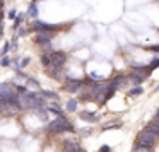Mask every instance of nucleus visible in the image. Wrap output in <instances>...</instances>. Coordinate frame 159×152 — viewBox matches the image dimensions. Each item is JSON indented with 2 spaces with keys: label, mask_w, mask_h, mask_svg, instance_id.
<instances>
[{
  "label": "nucleus",
  "mask_w": 159,
  "mask_h": 152,
  "mask_svg": "<svg viewBox=\"0 0 159 152\" xmlns=\"http://www.w3.org/2000/svg\"><path fill=\"white\" fill-rule=\"evenodd\" d=\"M46 132H52V133H63V132H74V127L69 123L67 118H63L62 114H58L57 120H53L52 123L46 125Z\"/></svg>",
  "instance_id": "f257e3e1"
},
{
  "label": "nucleus",
  "mask_w": 159,
  "mask_h": 152,
  "mask_svg": "<svg viewBox=\"0 0 159 152\" xmlns=\"http://www.w3.org/2000/svg\"><path fill=\"white\" fill-rule=\"evenodd\" d=\"M156 135L152 133L149 128H145L144 132H140V135H139V149H144V150H149V149L154 145L156 142Z\"/></svg>",
  "instance_id": "f03ea898"
},
{
  "label": "nucleus",
  "mask_w": 159,
  "mask_h": 152,
  "mask_svg": "<svg viewBox=\"0 0 159 152\" xmlns=\"http://www.w3.org/2000/svg\"><path fill=\"white\" fill-rule=\"evenodd\" d=\"M67 55L63 51H52L50 53V67L52 69H62L65 63Z\"/></svg>",
  "instance_id": "7ed1b4c3"
},
{
  "label": "nucleus",
  "mask_w": 159,
  "mask_h": 152,
  "mask_svg": "<svg viewBox=\"0 0 159 152\" xmlns=\"http://www.w3.org/2000/svg\"><path fill=\"white\" fill-rule=\"evenodd\" d=\"M16 87L12 86V84H0V97L2 99H9V97H12V96H16Z\"/></svg>",
  "instance_id": "20e7f679"
},
{
  "label": "nucleus",
  "mask_w": 159,
  "mask_h": 152,
  "mask_svg": "<svg viewBox=\"0 0 159 152\" xmlns=\"http://www.w3.org/2000/svg\"><path fill=\"white\" fill-rule=\"evenodd\" d=\"M33 29L34 31H58L60 26H53V24H46V22H41V21H34L33 22Z\"/></svg>",
  "instance_id": "39448f33"
},
{
  "label": "nucleus",
  "mask_w": 159,
  "mask_h": 152,
  "mask_svg": "<svg viewBox=\"0 0 159 152\" xmlns=\"http://www.w3.org/2000/svg\"><path fill=\"white\" fill-rule=\"evenodd\" d=\"M52 38H53V31H36V43H39V45L50 43Z\"/></svg>",
  "instance_id": "423d86ee"
},
{
  "label": "nucleus",
  "mask_w": 159,
  "mask_h": 152,
  "mask_svg": "<svg viewBox=\"0 0 159 152\" xmlns=\"http://www.w3.org/2000/svg\"><path fill=\"white\" fill-rule=\"evenodd\" d=\"M80 86H82V82L80 80H69V82L65 84V89L69 91V92H77V91L80 89Z\"/></svg>",
  "instance_id": "0eeeda50"
},
{
  "label": "nucleus",
  "mask_w": 159,
  "mask_h": 152,
  "mask_svg": "<svg viewBox=\"0 0 159 152\" xmlns=\"http://www.w3.org/2000/svg\"><path fill=\"white\" fill-rule=\"evenodd\" d=\"M80 118L86 121H91V123H94V121H98V116L93 113H87V111H84V113H80Z\"/></svg>",
  "instance_id": "6e6552de"
},
{
  "label": "nucleus",
  "mask_w": 159,
  "mask_h": 152,
  "mask_svg": "<svg viewBox=\"0 0 159 152\" xmlns=\"http://www.w3.org/2000/svg\"><path fill=\"white\" fill-rule=\"evenodd\" d=\"M65 152H79V145L74 142H65Z\"/></svg>",
  "instance_id": "1a4fd4ad"
},
{
  "label": "nucleus",
  "mask_w": 159,
  "mask_h": 152,
  "mask_svg": "<svg viewBox=\"0 0 159 152\" xmlns=\"http://www.w3.org/2000/svg\"><path fill=\"white\" fill-rule=\"evenodd\" d=\"M28 16H29V17H33V19L38 17V7H36V4H31V5H29V9H28Z\"/></svg>",
  "instance_id": "9d476101"
},
{
  "label": "nucleus",
  "mask_w": 159,
  "mask_h": 152,
  "mask_svg": "<svg viewBox=\"0 0 159 152\" xmlns=\"http://www.w3.org/2000/svg\"><path fill=\"white\" fill-rule=\"evenodd\" d=\"M123 82H125V77H123V75H116V77H115V79L111 80L110 84H113L115 87H120V86H121V84H123Z\"/></svg>",
  "instance_id": "9b49d317"
},
{
  "label": "nucleus",
  "mask_w": 159,
  "mask_h": 152,
  "mask_svg": "<svg viewBox=\"0 0 159 152\" xmlns=\"http://www.w3.org/2000/svg\"><path fill=\"white\" fill-rule=\"evenodd\" d=\"M43 97H48V99H53V101H58V99H60V96H58V94L50 92V91H45V92H43Z\"/></svg>",
  "instance_id": "f8f14e48"
},
{
  "label": "nucleus",
  "mask_w": 159,
  "mask_h": 152,
  "mask_svg": "<svg viewBox=\"0 0 159 152\" xmlns=\"http://www.w3.org/2000/svg\"><path fill=\"white\" fill-rule=\"evenodd\" d=\"M22 21H24V14H19V16H16V17H14V29H17L19 26L22 24Z\"/></svg>",
  "instance_id": "ddd939ff"
},
{
  "label": "nucleus",
  "mask_w": 159,
  "mask_h": 152,
  "mask_svg": "<svg viewBox=\"0 0 159 152\" xmlns=\"http://www.w3.org/2000/svg\"><path fill=\"white\" fill-rule=\"evenodd\" d=\"M149 130H151L152 132V133H154L156 135V137H159V125L157 123H156V121H154V123H151V125H149Z\"/></svg>",
  "instance_id": "4468645a"
},
{
  "label": "nucleus",
  "mask_w": 159,
  "mask_h": 152,
  "mask_svg": "<svg viewBox=\"0 0 159 152\" xmlns=\"http://www.w3.org/2000/svg\"><path fill=\"white\" fill-rule=\"evenodd\" d=\"M41 65L43 67H50V53H43L41 55Z\"/></svg>",
  "instance_id": "2eb2a0df"
},
{
  "label": "nucleus",
  "mask_w": 159,
  "mask_h": 152,
  "mask_svg": "<svg viewBox=\"0 0 159 152\" xmlns=\"http://www.w3.org/2000/svg\"><path fill=\"white\" fill-rule=\"evenodd\" d=\"M67 110H69V111H75L77 110V101L75 99H70L69 103H67Z\"/></svg>",
  "instance_id": "dca6fc26"
},
{
  "label": "nucleus",
  "mask_w": 159,
  "mask_h": 152,
  "mask_svg": "<svg viewBox=\"0 0 159 152\" xmlns=\"http://www.w3.org/2000/svg\"><path fill=\"white\" fill-rule=\"evenodd\" d=\"M52 113H57V114H62V110H60V106H57V104H52V106L48 108Z\"/></svg>",
  "instance_id": "f3484780"
},
{
  "label": "nucleus",
  "mask_w": 159,
  "mask_h": 152,
  "mask_svg": "<svg viewBox=\"0 0 159 152\" xmlns=\"http://www.w3.org/2000/svg\"><path fill=\"white\" fill-rule=\"evenodd\" d=\"M0 65H2V67H9V65H11V58H7V56H2V60H0Z\"/></svg>",
  "instance_id": "a211bd4d"
},
{
  "label": "nucleus",
  "mask_w": 159,
  "mask_h": 152,
  "mask_svg": "<svg viewBox=\"0 0 159 152\" xmlns=\"http://www.w3.org/2000/svg\"><path fill=\"white\" fill-rule=\"evenodd\" d=\"M130 94H132V96H139V94H142V87H134V89H132L130 91Z\"/></svg>",
  "instance_id": "6ab92c4d"
},
{
  "label": "nucleus",
  "mask_w": 159,
  "mask_h": 152,
  "mask_svg": "<svg viewBox=\"0 0 159 152\" xmlns=\"http://www.w3.org/2000/svg\"><path fill=\"white\" fill-rule=\"evenodd\" d=\"M120 121H116V123H108V125H104V130H108V128H118L120 127Z\"/></svg>",
  "instance_id": "aec40b11"
},
{
  "label": "nucleus",
  "mask_w": 159,
  "mask_h": 152,
  "mask_svg": "<svg viewBox=\"0 0 159 152\" xmlns=\"http://www.w3.org/2000/svg\"><path fill=\"white\" fill-rule=\"evenodd\" d=\"M26 91H28V87H26V86H19V87H16V92H17V94H24Z\"/></svg>",
  "instance_id": "412c9836"
},
{
  "label": "nucleus",
  "mask_w": 159,
  "mask_h": 152,
  "mask_svg": "<svg viewBox=\"0 0 159 152\" xmlns=\"http://www.w3.org/2000/svg\"><path fill=\"white\" fill-rule=\"evenodd\" d=\"M130 80H132L134 84H140V82H142V79H140V77H137V75H132Z\"/></svg>",
  "instance_id": "4be33fe9"
},
{
  "label": "nucleus",
  "mask_w": 159,
  "mask_h": 152,
  "mask_svg": "<svg viewBox=\"0 0 159 152\" xmlns=\"http://www.w3.org/2000/svg\"><path fill=\"white\" fill-rule=\"evenodd\" d=\"M157 67H159V58H154L151 62V69H157Z\"/></svg>",
  "instance_id": "5701e85b"
},
{
  "label": "nucleus",
  "mask_w": 159,
  "mask_h": 152,
  "mask_svg": "<svg viewBox=\"0 0 159 152\" xmlns=\"http://www.w3.org/2000/svg\"><path fill=\"white\" fill-rule=\"evenodd\" d=\"M7 51H9V43H5V45L2 46V51H0V53H2V56H5V53H7Z\"/></svg>",
  "instance_id": "b1692460"
},
{
  "label": "nucleus",
  "mask_w": 159,
  "mask_h": 152,
  "mask_svg": "<svg viewBox=\"0 0 159 152\" xmlns=\"http://www.w3.org/2000/svg\"><path fill=\"white\" fill-rule=\"evenodd\" d=\"M28 63H29V58H24V60L21 62V65H19V69H24V67L28 65Z\"/></svg>",
  "instance_id": "393cba45"
},
{
  "label": "nucleus",
  "mask_w": 159,
  "mask_h": 152,
  "mask_svg": "<svg viewBox=\"0 0 159 152\" xmlns=\"http://www.w3.org/2000/svg\"><path fill=\"white\" fill-rule=\"evenodd\" d=\"M9 19H14L16 17V16H17V14H16V9H12V11H9Z\"/></svg>",
  "instance_id": "a878e982"
},
{
  "label": "nucleus",
  "mask_w": 159,
  "mask_h": 152,
  "mask_svg": "<svg viewBox=\"0 0 159 152\" xmlns=\"http://www.w3.org/2000/svg\"><path fill=\"white\" fill-rule=\"evenodd\" d=\"M99 152H110V147H108V145H103V147L99 149Z\"/></svg>",
  "instance_id": "bb28decb"
},
{
  "label": "nucleus",
  "mask_w": 159,
  "mask_h": 152,
  "mask_svg": "<svg viewBox=\"0 0 159 152\" xmlns=\"http://www.w3.org/2000/svg\"><path fill=\"white\" fill-rule=\"evenodd\" d=\"M80 133H82V135H84V137H87V135H89V133H91V130H89V128H86V130H82V132H80Z\"/></svg>",
  "instance_id": "cd10ccee"
},
{
  "label": "nucleus",
  "mask_w": 159,
  "mask_h": 152,
  "mask_svg": "<svg viewBox=\"0 0 159 152\" xmlns=\"http://www.w3.org/2000/svg\"><path fill=\"white\" fill-rule=\"evenodd\" d=\"M26 33H28V31H26V29H24V28H21V29H19V36H24V34H26Z\"/></svg>",
  "instance_id": "c85d7f7f"
},
{
  "label": "nucleus",
  "mask_w": 159,
  "mask_h": 152,
  "mask_svg": "<svg viewBox=\"0 0 159 152\" xmlns=\"http://www.w3.org/2000/svg\"><path fill=\"white\" fill-rule=\"evenodd\" d=\"M2 31H4V24H2V19H0V36H2Z\"/></svg>",
  "instance_id": "c756f323"
},
{
  "label": "nucleus",
  "mask_w": 159,
  "mask_h": 152,
  "mask_svg": "<svg viewBox=\"0 0 159 152\" xmlns=\"http://www.w3.org/2000/svg\"><path fill=\"white\" fill-rule=\"evenodd\" d=\"M0 9H4V0H0Z\"/></svg>",
  "instance_id": "7c9ffc66"
},
{
  "label": "nucleus",
  "mask_w": 159,
  "mask_h": 152,
  "mask_svg": "<svg viewBox=\"0 0 159 152\" xmlns=\"http://www.w3.org/2000/svg\"><path fill=\"white\" fill-rule=\"evenodd\" d=\"M156 118H159V110H157V111H156Z\"/></svg>",
  "instance_id": "2f4dec72"
}]
</instances>
